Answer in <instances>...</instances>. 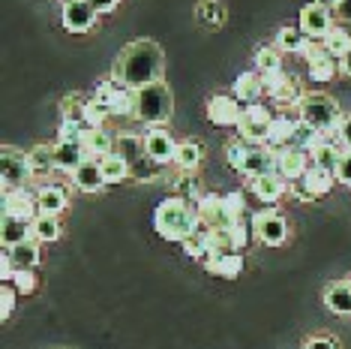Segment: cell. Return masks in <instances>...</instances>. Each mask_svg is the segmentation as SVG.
Segmentation results:
<instances>
[{
  "label": "cell",
  "mask_w": 351,
  "mask_h": 349,
  "mask_svg": "<svg viewBox=\"0 0 351 349\" xmlns=\"http://www.w3.org/2000/svg\"><path fill=\"white\" fill-rule=\"evenodd\" d=\"M165 73V54L156 39H132L126 43L114 60L111 78L121 82L130 91H141V87L162 82Z\"/></svg>",
  "instance_id": "obj_1"
},
{
  "label": "cell",
  "mask_w": 351,
  "mask_h": 349,
  "mask_svg": "<svg viewBox=\"0 0 351 349\" xmlns=\"http://www.w3.org/2000/svg\"><path fill=\"white\" fill-rule=\"evenodd\" d=\"M154 226L165 241H178L183 244L193 232H198V211L193 202L171 196V199L159 202L154 211Z\"/></svg>",
  "instance_id": "obj_2"
},
{
  "label": "cell",
  "mask_w": 351,
  "mask_h": 349,
  "mask_svg": "<svg viewBox=\"0 0 351 349\" xmlns=\"http://www.w3.org/2000/svg\"><path fill=\"white\" fill-rule=\"evenodd\" d=\"M298 117H300L303 124L315 126V130H322L324 136H330V139H333V136L339 133L342 121H346V112H342V106L330 97V93L315 91V93H306V97L300 100Z\"/></svg>",
  "instance_id": "obj_3"
},
{
  "label": "cell",
  "mask_w": 351,
  "mask_h": 349,
  "mask_svg": "<svg viewBox=\"0 0 351 349\" xmlns=\"http://www.w3.org/2000/svg\"><path fill=\"white\" fill-rule=\"evenodd\" d=\"M226 160L228 166H234L246 178H258V174L276 172V150L267 145H252V142L234 139L226 145Z\"/></svg>",
  "instance_id": "obj_4"
},
{
  "label": "cell",
  "mask_w": 351,
  "mask_h": 349,
  "mask_svg": "<svg viewBox=\"0 0 351 349\" xmlns=\"http://www.w3.org/2000/svg\"><path fill=\"white\" fill-rule=\"evenodd\" d=\"M171 115H174V93H171V87L165 85V78L135 91V117H138L141 124H147L150 130L169 124Z\"/></svg>",
  "instance_id": "obj_5"
},
{
  "label": "cell",
  "mask_w": 351,
  "mask_h": 349,
  "mask_svg": "<svg viewBox=\"0 0 351 349\" xmlns=\"http://www.w3.org/2000/svg\"><path fill=\"white\" fill-rule=\"evenodd\" d=\"M114 154H121L126 163H130V178L135 181H154L162 166H156L154 160L147 157L145 150V139L132 136V133H121L114 142Z\"/></svg>",
  "instance_id": "obj_6"
},
{
  "label": "cell",
  "mask_w": 351,
  "mask_h": 349,
  "mask_svg": "<svg viewBox=\"0 0 351 349\" xmlns=\"http://www.w3.org/2000/svg\"><path fill=\"white\" fill-rule=\"evenodd\" d=\"M90 97L99 100L114 117H135V91L123 87L121 82H114V78L99 82L97 87H93Z\"/></svg>",
  "instance_id": "obj_7"
},
{
  "label": "cell",
  "mask_w": 351,
  "mask_h": 349,
  "mask_svg": "<svg viewBox=\"0 0 351 349\" xmlns=\"http://www.w3.org/2000/svg\"><path fill=\"white\" fill-rule=\"evenodd\" d=\"M274 117L276 115L270 112L265 102H258V106H246L243 115H241V124H237V139L252 142V145H267Z\"/></svg>",
  "instance_id": "obj_8"
},
{
  "label": "cell",
  "mask_w": 351,
  "mask_h": 349,
  "mask_svg": "<svg viewBox=\"0 0 351 349\" xmlns=\"http://www.w3.org/2000/svg\"><path fill=\"white\" fill-rule=\"evenodd\" d=\"M261 85H265V93L276 106H300V100L306 97L300 87V78L291 73H267L261 76Z\"/></svg>",
  "instance_id": "obj_9"
},
{
  "label": "cell",
  "mask_w": 351,
  "mask_h": 349,
  "mask_svg": "<svg viewBox=\"0 0 351 349\" xmlns=\"http://www.w3.org/2000/svg\"><path fill=\"white\" fill-rule=\"evenodd\" d=\"M60 21L66 34H90L99 21V12L93 10L90 0H60Z\"/></svg>",
  "instance_id": "obj_10"
},
{
  "label": "cell",
  "mask_w": 351,
  "mask_h": 349,
  "mask_svg": "<svg viewBox=\"0 0 351 349\" xmlns=\"http://www.w3.org/2000/svg\"><path fill=\"white\" fill-rule=\"evenodd\" d=\"M195 211H198V229H202V232L234 226V217H231L226 208V196H219V193H204L202 202L195 205Z\"/></svg>",
  "instance_id": "obj_11"
},
{
  "label": "cell",
  "mask_w": 351,
  "mask_h": 349,
  "mask_svg": "<svg viewBox=\"0 0 351 349\" xmlns=\"http://www.w3.org/2000/svg\"><path fill=\"white\" fill-rule=\"evenodd\" d=\"M0 169H3V193L6 190H25L27 181L34 178V174H30L27 154L12 145H6L3 154H0Z\"/></svg>",
  "instance_id": "obj_12"
},
{
  "label": "cell",
  "mask_w": 351,
  "mask_h": 349,
  "mask_svg": "<svg viewBox=\"0 0 351 349\" xmlns=\"http://www.w3.org/2000/svg\"><path fill=\"white\" fill-rule=\"evenodd\" d=\"M255 223V238L267 247H282L289 241V220L282 217L279 211H258L252 217Z\"/></svg>",
  "instance_id": "obj_13"
},
{
  "label": "cell",
  "mask_w": 351,
  "mask_h": 349,
  "mask_svg": "<svg viewBox=\"0 0 351 349\" xmlns=\"http://www.w3.org/2000/svg\"><path fill=\"white\" fill-rule=\"evenodd\" d=\"M333 181H337V174L318 169V166H309L306 174H303L300 181H294V184H291V190H294V196H298V199L313 202V199H322V196L330 193Z\"/></svg>",
  "instance_id": "obj_14"
},
{
  "label": "cell",
  "mask_w": 351,
  "mask_h": 349,
  "mask_svg": "<svg viewBox=\"0 0 351 349\" xmlns=\"http://www.w3.org/2000/svg\"><path fill=\"white\" fill-rule=\"evenodd\" d=\"M241 115H243V106L234 93H213V97H207V117H210V124L234 126L237 130Z\"/></svg>",
  "instance_id": "obj_15"
},
{
  "label": "cell",
  "mask_w": 351,
  "mask_h": 349,
  "mask_svg": "<svg viewBox=\"0 0 351 349\" xmlns=\"http://www.w3.org/2000/svg\"><path fill=\"white\" fill-rule=\"evenodd\" d=\"M0 211H3V217H19V220H27V223H34L39 217V202H36V193H30V190H6L3 193V202H0Z\"/></svg>",
  "instance_id": "obj_16"
},
{
  "label": "cell",
  "mask_w": 351,
  "mask_h": 349,
  "mask_svg": "<svg viewBox=\"0 0 351 349\" xmlns=\"http://www.w3.org/2000/svg\"><path fill=\"white\" fill-rule=\"evenodd\" d=\"M178 145L180 142H174V136L165 130V126H154V130H147V136H145V150H147V157L156 166L174 163V157H178Z\"/></svg>",
  "instance_id": "obj_17"
},
{
  "label": "cell",
  "mask_w": 351,
  "mask_h": 349,
  "mask_svg": "<svg viewBox=\"0 0 351 349\" xmlns=\"http://www.w3.org/2000/svg\"><path fill=\"white\" fill-rule=\"evenodd\" d=\"M298 27L313 39V43L315 39H324L333 30V12L324 10V6H318V3H306L300 10V25Z\"/></svg>",
  "instance_id": "obj_18"
},
{
  "label": "cell",
  "mask_w": 351,
  "mask_h": 349,
  "mask_svg": "<svg viewBox=\"0 0 351 349\" xmlns=\"http://www.w3.org/2000/svg\"><path fill=\"white\" fill-rule=\"evenodd\" d=\"M303 58H306V73H309L313 82H330V78L337 76V69H339V60L318 43L309 45Z\"/></svg>",
  "instance_id": "obj_19"
},
{
  "label": "cell",
  "mask_w": 351,
  "mask_h": 349,
  "mask_svg": "<svg viewBox=\"0 0 351 349\" xmlns=\"http://www.w3.org/2000/svg\"><path fill=\"white\" fill-rule=\"evenodd\" d=\"M309 154L300 148H282L276 150V174L282 181H289V184H294V181H300L303 174H306L309 169Z\"/></svg>",
  "instance_id": "obj_20"
},
{
  "label": "cell",
  "mask_w": 351,
  "mask_h": 349,
  "mask_svg": "<svg viewBox=\"0 0 351 349\" xmlns=\"http://www.w3.org/2000/svg\"><path fill=\"white\" fill-rule=\"evenodd\" d=\"M250 190H252V196L258 202L274 205V202L282 199V193L289 190V181H282L276 172H267V174H258V178H252L250 181Z\"/></svg>",
  "instance_id": "obj_21"
},
{
  "label": "cell",
  "mask_w": 351,
  "mask_h": 349,
  "mask_svg": "<svg viewBox=\"0 0 351 349\" xmlns=\"http://www.w3.org/2000/svg\"><path fill=\"white\" fill-rule=\"evenodd\" d=\"M114 142H117V136H111L106 126H99V130H87L84 133L82 148H84L87 160H106L108 154H114Z\"/></svg>",
  "instance_id": "obj_22"
},
{
  "label": "cell",
  "mask_w": 351,
  "mask_h": 349,
  "mask_svg": "<svg viewBox=\"0 0 351 349\" xmlns=\"http://www.w3.org/2000/svg\"><path fill=\"white\" fill-rule=\"evenodd\" d=\"M30 238H34V223L19 220V217H3L0 220V244H3V250L19 247V244L30 241Z\"/></svg>",
  "instance_id": "obj_23"
},
{
  "label": "cell",
  "mask_w": 351,
  "mask_h": 349,
  "mask_svg": "<svg viewBox=\"0 0 351 349\" xmlns=\"http://www.w3.org/2000/svg\"><path fill=\"white\" fill-rule=\"evenodd\" d=\"M241 106H258V100L265 97V85H261V73H241L234 78V87H231Z\"/></svg>",
  "instance_id": "obj_24"
},
{
  "label": "cell",
  "mask_w": 351,
  "mask_h": 349,
  "mask_svg": "<svg viewBox=\"0 0 351 349\" xmlns=\"http://www.w3.org/2000/svg\"><path fill=\"white\" fill-rule=\"evenodd\" d=\"M204 268L217 277L234 280V277L243 271V253H210V256L204 259Z\"/></svg>",
  "instance_id": "obj_25"
},
{
  "label": "cell",
  "mask_w": 351,
  "mask_h": 349,
  "mask_svg": "<svg viewBox=\"0 0 351 349\" xmlns=\"http://www.w3.org/2000/svg\"><path fill=\"white\" fill-rule=\"evenodd\" d=\"M73 184L84 193H99L106 187V174H102V166L99 160H84L78 169L73 172Z\"/></svg>",
  "instance_id": "obj_26"
},
{
  "label": "cell",
  "mask_w": 351,
  "mask_h": 349,
  "mask_svg": "<svg viewBox=\"0 0 351 349\" xmlns=\"http://www.w3.org/2000/svg\"><path fill=\"white\" fill-rule=\"evenodd\" d=\"M298 124H300V117H285V115L274 117V126H270V136H267V148H274V150L291 148L294 145V133H298Z\"/></svg>",
  "instance_id": "obj_27"
},
{
  "label": "cell",
  "mask_w": 351,
  "mask_h": 349,
  "mask_svg": "<svg viewBox=\"0 0 351 349\" xmlns=\"http://www.w3.org/2000/svg\"><path fill=\"white\" fill-rule=\"evenodd\" d=\"M36 202H39V214H45V217H58L60 211H66V205H69V196H66V190L63 187H39L36 190Z\"/></svg>",
  "instance_id": "obj_28"
},
{
  "label": "cell",
  "mask_w": 351,
  "mask_h": 349,
  "mask_svg": "<svg viewBox=\"0 0 351 349\" xmlns=\"http://www.w3.org/2000/svg\"><path fill=\"white\" fill-rule=\"evenodd\" d=\"M84 160H87V154L78 142H54V163H58L60 172L73 174Z\"/></svg>",
  "instance_id": "obj_29"
},
{
  "label": "cell",
  "mask_w": 351,
  "mask_h": 349,
  "mask_svg": "<svg viewBox=\"0 0 351 349\" xmlns=\"http://www.w3.org/2000/svg\"><path fill=\"white\" fill-rule=\"evenodd\" d=\"M6 253V259H10V265L15 268V271H36V265H39V241H25V244H19V247H12V250H3Z\"/></svg>",
  "instance_id": "obj_30"
},
{
  "label": "cell",
  "mask_w": 351,
  "mask_h": 349,
  "mask_svg": "<svg viewBox=\"0 0 351 349\" xmlns=\"http://www.w3.org/2000/svg\"><path fill=\"white\" fill-rule=\"evenodd\" d=\"M324 304L337 316H351V286L348 280H337L324 289Z\"/></svg>",
  "instance_id": "obj_31"
},
{
  "label": "cell",
  "mask_w": 351,
  "mask_h": 349,
  "mask_svg": "<svg viewBox=\"0 0 351 349\" xmlns=\"http://www.w3.org/2000/svg\"><path fill=\"white\" fill-rule=\"evenodd\" d=\"M276 49L279 52H294V54H306V49L313 45V39H309L306 34H303L300 27H289V25H282L276 30Z\"/></svg>",
  "instance_id": "obj_32"
},
{
  "label": "cell",
  "mask_w": 351,
  "mask_h": 349,
  "mask_svg": "<svg viewBox=\"0 0 351 349\" xmlns=\"http://www.w3.org/2000/svg\"><path fill=\"white\" fill-rule=\"evenodd\" d=\"M27 163H30V174L34 178H49V174L58 169L54 163V145H36L27 150Z\"/></svg>",
  "instance_id": "obj_33"
},
{
  "label": "cell",
  "mask_w": 351,
  "mask_h": 349,
  "mask_svg": "<svg viewBox=\"0 0 351 349\" xmlns=\"http://www.w3.org/2000/svg\"><path fill=\"white\" fill-rule=\"evenodd\" d=\"M342 154H346V150H342L333 139H327V142H322V145H318V148L313 150V154H309V160H313V166H318V169H324V172L337 174Z\"/></svg>",
  "instance_id": "obj_34"
},
{
  "label": "cell",
  "mask_w": 351,
  "mask_h": 349,
  "mask_svg": "<svg viewBox=\"0 0 351 349\" xmlns=\"http://www.w3.org/2000/svg\"><path fill=\"white\" fill-rule=\"evenodd\" d=\"M195 19L202 21L204 27L219 30L222 25H226V6H222V0H198Z\"/></svg>",
  "instance_id": "obj_35"
},
{
  "label": "cell",
  "mask_w": 351,
  "mask_h": 349,
  "mask_svg": "<svg viewBox=\"0 0 351 349\" xmlns=\"http://www.w3.org/2000/svg\"><path fill=\"white\" fill-rule=\"evenodd\" d=\"M202 157H204L202 142H198V139H183L178 145V157H174V163H178L180 172H193V169H198Z\"/></svg>",
  "instance_id": "obj_36"
},
{
  "label": "cell",
  "mask_w": 351,
  "mask_h": 349,
  "mask_svg": "<svg viewBox=\"0 0 351 349\" xmlns=\"http://www.w3.org/2000/svg\"><path fill=\"white\" fill-rule=\"evenodd\" d=\"M174 196H180V199L198 205L202 202V196H204L202 193V181H198L193 172H180L178 178H174Z\"/></svg>",
  "instance_id": "obj_37"
},
{
  "label": "cell",
  "mask_w": 351,
  "mask_h": 349,
  "mask_svg": "<svg viewBox=\"0 0 351 349\" xmlns=\"http://www.w3.org/2000/svg\"><path fill=\"white\" fill-rule=\"evenodd\" d=\"M255 67L261 76L267 73H282V52L276 45H258L255 49Z\"/></svg>",
  "instance_id": "obj_38"
},
{
  "label": "cell",
  "mask_w": 351,
  "mask_h": 349,
  "mask_svg": "<svg viewBox=\"0 0 351 349\" xmlns=\"http://www.w3.org/2000/svg\"><path fill=\"white\" fill-rule=\"evenodd\" d=\"M322 45H324V49L330 52L337 60H342V58H346V54L351 52V34H348V27H337V25H333L330 34L322 39Z\"/></svg>",
  "instance_id": "obj_39"
},
{
  "label": "cell",
  "mask_w": 351,
  "mask_h": 349,
  "mask_svg": "<svg viewBox=\"0 0 351 349\" xmlns=\"http://www.w3.org/2000/svg\"><path fill=\"white\" fill-rule=\"evenodd\" d=\"M330 136H324L322 130H315V126H309V124H298V133H294V145L291 148H300V150H306V154H313V150L322 145V142H327Z\"/></svg>",
  "instance_id": "obj_40"
},
{
  "label": "cell",
  "mask_w": 351,
  "mask_h": 349,
  "mask_svg": "<svg viewBox=\"0 0 351 349\" xmlns=\"http://www.w3.org/2000/svg\"><path fill=\"white\" fill-rule=\"evenodd\" d=\"M87 100H90V97H84V93H66V97L60 100V117H63V121H78V124H84Z\"/></svg>",
  "instance_id": "obj_41"
},
{
  "label": "cell",
  "mask_w": 351,
  "mask_h": 349,
  "mask_svg": "<svg viewBox=\"0 0 351 349\" xmlns=\"http://www.w3.org/2000/svg\"><path fill=\"white\" fill-rule=\"evenodd\" d=\"M99 166L102 174H106V184H121V181L130 178V163L121 154H108L106 160H99Z\"/></svg>",
  "instance_id": "obj_42"
},
{
  "label": "cell",
  "mask_w": 351,
  "mask_h": 349,
  "mask_svg": "<svg viewBox=\"0 0 351 349\" xmlns=\"http://www.w3.org/2000/svg\"><path fill=\"white\" fill-rule=\"evenodd\" d=\"M60 238V220L58 217H45V214H39L34 220V241L39 244H51Z\"/></svg>",
  "instance_id": "obj_43"
},
{
  "label": "cell",
  "mask_w": 351,
  "mask_h": 349,
  "mask_svg": "<svg viewBox=\"0 0 351 349\" xmlns=\"http://www.w3.org/2000/svg\"><path fill=\"white\" fill-rule=\"evenodd\" d=\"M210 253H237V241L231 229H213L207 232V256Z\"/></svg>",
  "instance_id": "obj_44"
},
{
  "label": "cell",
  "mask_w": 351,
  "mask_h": 349,
  "mask_svg": "<svg viewBox=\"0 0 351 349\" xmlns=\"http://www.w3.org/2000/svg\"><path fill=\"white\" fill-rule=\"evenodd\" d=\"M111 117V112L106 106H102L99 100H87V112H84V124L90 126V130H99V126H106V121Z\"/></svg>",
  "instance_id": "obj_45"
},
{
  "label": "cell",
  "mask_w": 351,
  "mask_h": 349,
  "mask_svg": "<svg viewBox=\"0 0 351 349\" xmlns=\"http://www.w3.org/2000/svg\"><path fill=\"white\" fill-rule=\"evenodd\" d=\"M183 250H186V256H193V259H207V232H202V229H198V232H193L186 238V241H183Z\"/></svg>",
  "instance_id": "obj_46"
},
{
  "label": "cell",
  "mask_w": 351,
  "mask_h": 349,
  "mask_svg": "<svg viewBox=\"0 0 351 349\" xmlns=\"http://www.w3.org/2000/svg\"><path fill=\"white\" fill-rule=\"evenodd\" d=\"M10 283L15 286L19 295H34L36 286H39V277H36V271H15Z\"/></svg>",
  "instance_id": "obj_47"
},
{
  "label": "cell",
  "mask_w": 351,
  "mask_h": 349,
  "mask_svg": "<svg viewBox=\"0 0 351 349\" xmlns=\"http://www.w3.org/2000/svg\"><path fill=\"white\" fill-rule=\"evenodd\" d=\"M90 130L87 124H78V121H60V130H58V142H78L82 145L84 133Z\"/></svg>",
  "instance_id": "obj_48"
},
{
  "label": "cell",
  "mask_w": 351,
  "mask_h": 349,
  "mask_svg": "<svg viewBox=\"0 0 351 349\" xmlns=\"http://www.w3.org/2000/svg\"><path fill=\"white\" fill-rule=\"evenodd\" d=\"M226 208H228L231 217H234V223H237V220H243V217H252L250 208H246V196L241 193V190H234V193H226Z\"/></svg>",
  "instance_id": "obj_49"
},
{
  "label": "cell",
  "mask_w": 351,
  "mask_h": 349,
  "mask_svg": "<svg viewBox=\"0 0 351 349\" xmlns=\"http://www.w3.org/2000/svg\"><path fill=\"white\" fill-rule=\"evenodd\" d=\"M15 298H19L15 286H12V283H3V292H0V316H3V319H10V316H12Z\"/></svg>",
  "instance_id": "obj_50"
},
{
  "label": "cell",
  "mask_w": 351,
  "mask_h": 349,
  "mask_svg": "<svg viewBox=\"0 0 351 349\" xmlns=\"http://www.w3.org/2000/svg\"><path fill=\"white\" fill-rule=\"evenodd\" d=\"M337 181H339V184H346V187H351V150L342 154L339 169H337Z\"/></svg>",
  "instance_id": "obj_51"
},
{
  "label": "cell",
  "mask_w": 351,
  "mask_h": 349,
  "mask_svg": "<svg viewBox=\"0 0 351 349\" xmlns=\"http://www.w3.org/2000/svg\"><path fill=\"white\" fill-rule=\"evenodd\" d=\"M303 349H339V340H337V337H324V335H318V337H309Z\"/></svg>",
  "instance_id": "obj_52"
},
{
  "label": "cell",
  "mask_w": 351,
  "mask_h": 349,
  "mask_svg": "<svg viewBox=\"0 0 351 349\" xmlns=\"http://www.w3.org/2000/svg\"><path fill=\"white\" fill-rule=\"evenodd\" d=\"M337 139H339V145H342V148L351 150V115H346V121H342L339 133H337Z\"/></svg>",
  "instance_id": "obj_53"
},
{
  "label": "cell",
  "mask_w": 351,
  "mask_h": 349,
  "mask_svg": "<svg viewBox=\"0 0 351 349\" xmlns=\"http://www.w3.org/2000/svg\"><path fill=\"white\" fill-rule=\"evenodd\" d=\"M90 3H93V10H97L99 15H108V12L117 10V3H121V0H90Z\"/></svg>",
  "instance_id": "obj_54"
},
{
  "label": "cell",
  "mask_w": 351,
  "mask_h": 349,
  "mask_svg": "<svg viewBox=\"0 0 351 349\" xmlns=\"http://www.w3.org/2000/svg\"><path fill=\"white\" fill-rule=\"evenodd\" d=\"M333 15H339V19L346 21V25H351V0H342V3H339V10L333 12Z\"/></svg>",
  "instance_id": "obj_55"
},
{
  "label": "cell",
  "mask_w": 351,
  "mask_h": 349,
  "mask_svg": "<svg viewBox=\"0 0 351 349\" xmlns=\"http://www.w3.org/2000/svg\"><path fill=\"white\" fill-rule=\"evenodd\" d=\"M313 3H318V6H324V10H330V12H337V10H339V3H342V0H313Z\"/></svg>",
  "instance_id": "obj_56"
},
{
  "label": "cell",
  "mask_w": 351,
  "mask_h": 349,
  "mask_svg": "<svg viewBox=\"0 0 351 349\" xmlns=\"http://www.w3.org/2000/svg\"><path fill=\"white\" fill-rule=\"evenodd\" d=\"M339 69H342V73H346V76H351V52H348L346 58L339 60Z\"/></svg>",
  "instance_id": "obj_57"
},
{
  "label": "cell",
  "mask_w": 351,
  "mask_h": 349,
  "mask_svg": "<svg viewBox=\"0 0 351 349\" xmlns=\"http://www.w3.org/2000/svg\"><path fill=\"white\" fill-rule=\"evenodd\" d=\"M348 286H351V277H348Z\"/></svg>",
  "instance_id": "obj_58"
}]
</instances>
